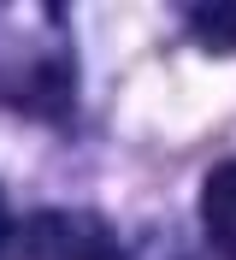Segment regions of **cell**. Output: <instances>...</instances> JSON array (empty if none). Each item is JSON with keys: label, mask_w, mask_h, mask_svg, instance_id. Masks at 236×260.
<instances>
[{"label": "cell", "mask_w": 236, "mask_h": 260, "mask_svg": "<svg viewBox=\"0 0 236 260\" xmlns=\"http://www.w3.org/2000/svg\"><path fill=\"white\" fill-rule=\"evenodd\" d=\"M0 260H118V243L94 213L47 207L30 213L24 225H6Z\"/></svg>", "instance_id": "1"}, {"label": "cell", "mask_w": 236, "mask_h": 260, "mask_svg": "<svg viewBox=\"0 0 236 260\" xmlns=\"http://www.w3.org/2000/svg\"><path fill=\"white\" fill-rule=\"evenodd\" d=\"M201 219H207V237L224 260H236V160L213 166V178L201 189Z\"/></svg>", "instance_id": "2"}, {"label": "cell", "mask_w": 236, "mask_h": 260, "mask_svg": "<svg viewBox=\"0 0 236 260\" xmlns=\"http://www.w3.org/2000/svg\"><path fill=\"white\" fill-rule=\"evenodd\" d=\"M189 24H195V36H201L213 53L236 48V6H195V12H189Z\"/></svg>", "instance_id": "3"}, {"label": "cell", "mask_w": 236, "mask_h": 260, "mask_svg": "<svg viewBox=\"0 0 236 260\" xmlns=\"http://www.w3.org/2000/svg\"><path fill=\"white\" fill-rule=\"evenodd\" d=\"M0 243H6V201H0Z\"/></svg>", "instance_id": "4"}]
</instances>
